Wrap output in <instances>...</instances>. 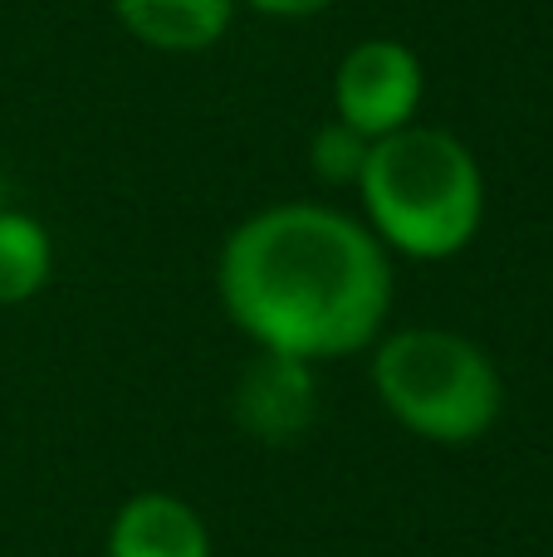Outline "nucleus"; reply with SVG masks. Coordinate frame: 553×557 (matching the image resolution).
Returning a JSON list of instances; mask_svg holds the SVG:
<instances>
[{"label": "nucleus", "mask_w": 553, "mask_h": 557, "mask_svg": "<svg viewBox=\"0 0 553 557\" xmlns=\"http://www.w3.org/2000/svg\"><path fill=\"white\" fill-rule=\"evenodd\" d=\"M0 206H5V172H0Z\"/></svg>", "instance_id": "obj_11"}, {"label": "nucleus", "mask_w": 553, "mask_h": 557, "mask_svg": "<svg viewBox=\"0 0 553 557\" xmlns=\"http://www.w3.org/2000/svg\"><path fill=\"white\" fill-rule=\"evenodd\" d=\"M108 557H211V533L186 499L147 490L113 513Z\"/></svg>", "instance_id": "obj_6"}, {"label": "nucleus", "mask_w": 553, "mask_h": 557, "mask_svg": "<svg viewBox=\"0 0 553 557\" xmlns=\"http://www.w3.org/2000/svg\"><path fill=\"white\" fill-rule=\"evenodd\" d=\"M368 152L372 143L362 133H353L348 123H339V117H329V123L314 133L309 143V157H314V172L323 176V182L333 186H348L362 176V166H368Z\"/></svg>", "instance_id": "obj_9"}, {"label": "nucleus", "mask_w": 553, "mask_h": 557, "mask_svg": "<svg viewBox=\"0 0 553 557\" xmlns=\"http://www.w3.org/2000/svg\"><path fill=\"white\" fill-rule=\"evenodd\" d=\"M250 10H260V15H280V20H304V15H319V10H329L333 0H245Z\"/></svg>", "instance_id": "obj_10"}, {"label": "nucleus", "mask_w": 553, "mask_h": 557, "mask_svg": "<svg viewBox=\"0 0 553 557\" xmlns=\"http://www.w3.org/2000/svg\"><path fill=\"white\" fill-rule=\"evenodd\" d=\"M113 10L127 35L162 54H201L235 20V0H113Z\"/></svg>", "instance_id": "obj_7"}, {"label": "nucleus", "mask_w": 553, "mask_h": 557, "mask_svg": "<svg viewBox=\"0 0 553 557\" xmlns=\"http://www.w3.org/2000/svg\"><path fill=\"white\" fill-rule=\"evenodd\" d=\"M358 191L368 231L407 260H451L486 221V172L446 127L411 123L372 143Z\"/></svg>", "instance_id": "obj_2"}, {"label": "nucleus", "mask_w": 553, "mask_h": 557, "mask_svg": "<svg viewBox=\"0 0 553 557\" xmlns=\"http://www.w3.org/2000/svg\"><path fill=\"white\" fill-rule=\"evenodd\" d=\"M421 59L402 39H362L339 59L333 74V117L362 133L368 143L417 123L421 108Z\"/></svg>", "instance_id": "obj_4"}, {"label": "nucleus", "mask_w": 553, "mask_h": 557, "mask_svg": "<svg viewBox=\"0 0 553 557\" xmlns=\"http://www.w3.org/2000/svg\"><path fill=\"white\" fill-rule=\"evenodd\" d=\"M382 411L431 445H470L505 411V382L480 343L451 327H402L372 352Z\"/></svg>", "instance_id": "obj_3"}, {"label": "nucleus", "mask_w": 553, "mask_h": 557, "mask_svg": "<svg viewBox=\"0 0 553 557\" xmlns=\"http://www.w3.org/2000/svg\"><path fill=\"white\" fill-rule=\"evenodd\" d=\"M216 284L231 323L260 352L323 362L358 352L382 333L392 255L358 215L284 201L225 235Z\"/></svg>", "instance_id": "obj_1"}, {"label": "nucleus", "mask_w": 553, "mask_h": 557, "mask_svg": "<svg viewBox=\"0 0 553 557\" xmlns=\"http://www.w3.org/2000/svg\"><path fill=\"white\" fill-rule=\"evenodd\" d=\"M314 362L255 352L235 382V421L265 445H290L314 421Z\"/></svg>", "instance_id": "obj_5"}, {"label": "nucleus", "mask_w": 553, "mask_h": 557, "mask_svg": "<svg viewBox=\"0 0 553 557\" xmlns=\"http://www.w3.org/2000/svg\"><path fill=\"white\" fill-rule=\"evenodd\" d=\"M49 235L35 215L0 206V304H25L49 284Z\"/></svg>", "instance_id": "obj_8"}]
</instances>
